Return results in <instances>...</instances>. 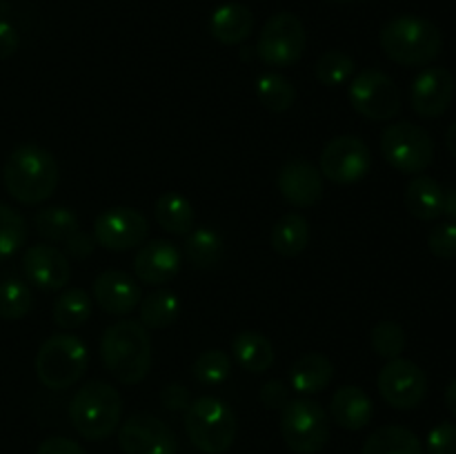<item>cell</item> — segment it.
Masks as SVG:
<instances>
[{
	"mask_svg": "<svg viewBox=\"0 0 456 454\" xmlns=\"http://www.w3.org/2000/svg\"><path fill=\"white\" fill-rule=\"evenodd\" d=\"M185 254L194 267H212L223 256V239L212 227H196L187 234Z\"/></svg>",
	"mask_w": 456,
	"mask_h": 454,
	"instance_id": "obj_31",
	"label": "cell"
},
{
	"mask_svg": "<svg viewBox=\"0 0 456 454\" xmlns=\"http://www.w3.org/2000/svg\"><path fill=\"white\" fill-rule=\"evenodd\" d=\"M36 454H87L78 441H71L67 436H49L38 445Z\"/></svg>",
	"mask_w": 456,
	"mask_h": 454,
	"instance_id": "obj_41",
	"label": "cell"
},
{
	"mask_svg": "<svg viewBox=\"0 0 456 454\" xmlns=\"http://www.w3.org/2000/svg\"><path fill=\"white\" fill-rule=\"evenodd\" d=\"M444 214L450 218V223H456V187H452V190H445Z\"/></svg>",
	"mask_w": 456,
	"mask_h": 454,
	"instance_id": "obj_45",
	"label": "cell"
},
{
	"mask_svg": "<svg viewBox=\"0 0 456 454\" xmlns=\"http://www.w3.org/2000/svg\"><path fill=\"white\" fill-rule=\"evenodd\" d=\"M445 145H448V151L456 158V120L448 127L445 132Z\"/></svg>",
	"mask_w": 456,
	"mask_h": 454,
	"instance_id": "obj_47",
	"label": "cell"
},
{
	"mask_svg": "<svg viewBox=\"0 0 456 454\" xmlns=\"http://www.w3.org/2000/svg\"><path fill=\"white\" fill-rule=\"evenodd\" d=\"M18 45H20V38H18L16 27L7 20H0V61L12 58L18 52Z\"/></svg>",
	"mask_w": 456,
	"mask_h": 454,
	"instance_id": "obj_43",
	"label": "cell"
},
{
	"mask_svg": "<svg viewBox=\"0 0 456 454\" xmlns=\"http://www.w3.org/2000/svg\"><path fill=\"white\" fill-rule=\"evenodd\" d=\"M101 359L107 372L125 385H136L150 374L151 338L138 320L110 325L101 338Z\"/></svg>",
	"mask_w": 456,
	"mask_h": 454,
	"instance_id": "obj_1",
	"label": "cell"
},
{
	"mask_svg": "<svg viewBox=\"0 0 456 454\" xmlns=\"http://www.w3.org/2000/svg\"><path fill=\"white\" fill-rule=\"evenodd\" d=\"M372 167L370 147L356 136H338L325 145L321 154V176L338 185L363 181Z\"/></svg>",
	"mask_w": 456,
	"mask_h": 454,
	"instance_id": "obj_11",
	"label": "cell"
},
{
	"mask_svg": "<svg viewBox=\"0 0 456 454\" xmlns=\"http://www.w3.org/2000/svg\"><path fill=\"white\" fill-rule=\"evenodd\" d=\"M307 45L305 27L301 18L289 12L274 13L267 18L258 36L256 52L261 61L270 67H289L298 62Z\"/></svg>",
	"mask_w": 456,
	"mask_h": 454,
	"instance_id": "obj_9",
	"label": "cell"
},
{
	"mask_svg": "<svg viewBox=\"0 0 456 454\" xmlns=\"http://www.w3.org/2000/svg\"><path fill=\"white\" fill-rule=\"evenodd\" d=\"M454 93V76L444 67H428L414 78L410 102H412V109L423 118H439L450 109Z\"/></svg>",
	"mask_w": 456,
	"mask_h": 454,
	"instance_id": "obj_15",
	"label": "cell"
},
{
	"mask_svg": "<svg viewBox=\"0 0 456 454\" xmlns=\"http://www.w3.org/2000/svg\"><path fill=\"white\" fill-rule=\"evenodd\" d=\"M160 401L167 409L172 412H178V409H187L191 403V394L183 383H169V385L163 387L160 392Z\"/></svg>",
	"mask_w": 456,
	"mask_h": 454,
	"instance_id": "obj_40",
	"label": "cell"
},
{
	"mask_svg": "<svg viewBox=\"0 0 456 454\" xmlns=\"http://www.w3.org/2000/svg\"><path fill=\"white\" fill-rule=\"evenodd\" d=\"M196 381L203 385H221L230 378L232 361L223 350H205L191 365Z\"/></svg>",
	"mask_w": 456,
	"mask_h": 454,
	"instance_id": "obj_36",
	"label": "cell"
},
{
	"mask_svg": "<svg viewBox=\"0 0 456 454\" xmlns=\"http://www.w3.org/2000/svg\"><path fill=\"white\" fill-rule=\"evenodd\" d=\"M428 247L436 258L452 261L456 258V223H441L428 236Z\"/></svg>",
	"mask_w": 456,
	"mask_h": 454,
	"instance_id": "obj_38",
	"label": "cell"
},
{
	"mask_svg": "<svg viewBox=\"0 0 456 454\" xmlns=\"http://www.w3.org/2000/svg\"><path fill=\"white\" fill-rule=\"evenodd\" d=\"M27 240V221L22 214L0 203V261L13 256Z\"/></svg>",
	"mask_w": 456,
	"mask_h": 454,
	"instance_id": "obj_35",
	"label": "cell"
},
{
	"mask_svg": "<svg viewBox=\"0 0 456 454\" xmlns=\"http://www.w3.org/2000/svg\"><path fill=\"white\" fill-rule=\"evenodd\" d=\"M361 454H423V445L403 426H383L365 439Z\"/></svg>",
	"mask_w": 456,
	"mask_h": 454,
	"instance_id": "obj_25",
	"label": "cell"
},
{
	"mask_svg": "<svg viewBox=\"0 0 456 454\" xmlns=\"http://www.w3.org/2000/svg\"><path fill=\"white\" fill-rule=\"evenodd\" d=\"M377 385L387 405L395 409H414L426 399L428 378L414 361L399 356L383 365Z\"/></svg>",
	"mask_w": 456,
	"mask_h": 454,
	"instance_id": "obj_12",
	"label": "cell"
},
{
	"mask_svg": "<svg viewBox=\"0 0 456 454\" xmlns=\"http://www.w3.org/2000/svg\"><path fill=\"white\" fill-rule=\"evenodd\" d=\"M118 445L123 454H176L172 427L154 414H134L120 426Z\"/></svg>",
	"mask_w": 456,
	"mask_h": 454,
	"instance_id": "obj_14",
	"label": "cell"
},
{
	"mask_svg": "<svg viewBox=\"0 0 456 454\" xmlns=\"http://www.w3.org/2000/svg\"><path fill=\"white\" fill-rule=\"evenodd\" d=\"M445 190L430 176H414L405 187V207L419 221H436L444 216Z\"/></svg>",
	"mask_w": 456,
	"mask_h": 454,
	"instance_id": "obj_22",
	"label": "cell"
},
{
	"mask_svg": "<svg viewBox=\"0 0 456 454\" xmlns=\"http://www.w3.org/2000/svg\"><path fill=\"white\" fill-rule=\"evenodd\" d=\"M428 454H456V423L444 421L428 434Z\"/></svg>",
	"mask_w": 456,
	"mask_h": 454,
	"instance_id": "obj_39",
	"label": "cell"
},
{
	"mask_svg": "<svg viewBox=\"0 0 456 454\" xmlns=\"http://www.w3.org/2000/svg\"><path fill=\"white\" fill-rule=\"evenodd\" d=\"M337 3H350V0H337Z\"/></svg>",
	"mask_w": 456,
	"mask_h": 454,
	"instance_id": "obj_48",
	"label": "cell"
},
{
	"mask_svg": "<svg viewBox=\"0 0 456 454\" xmlns=\"http://www.w3.org/2000/svg\"><path fill=\"white\" fill-rule=\"evenodd\" d=\"M332 432L328 412L312 399H294L281 409V436L297 454H316Z\"/></svg>",
	"mask_w": 456,
	"mask_h": 454,
	"instance_id": "obj_7",
	"label": "cell"
},
{
	"mask_svg": "<svg viewBox=\"0 0 456 454\" xmlns=\"http://www.w3.org/2000/svg\"><path fill=\"white\" fill-rule=\"evenodd\" d=\"M232 352H234L240 368L252 374L267 372L274 363V347H272L270 338L263 336L261 332H254V329L236 334L234 341H232Z\"/></svg>",
	"mask_w": 456,
	"mask_h": 454,
	"instance_id": "obj_24",
	"label": "cell"
},
{
	"mask_svg": "<svg viewBox=\"0 0 456 454\" xmlns=\"http://www.w3.org/2000/svg\"><path fill=\"white\" fill-rule=\"evenodd\" d=\"M185 430L203 454H223L236 439L234 409L216 396H200L185 409Z\"/></svg>",
	"mask_w": 456,
	"mask_h": 454,
	"instance_id": "obj_5",
	"label": "cell"
},
{
	"mask_svg": "<svg viewBox=\"0 0 456 454\" xmlns=\"http://www.w3.org/2000/svg\"><path fill=\"white\" fill-rule=\"evenodd\" d=\"M334 378V363L325 354L310 352L303 354L297 363L292 365L289 381L298 394H316L323 392Z\"/></svg>",
	"mask_w": 456,
	"mask_h": 454,
	"instance_id": "obj_23",
	"label": "cell"
},
{
	"mask_svg": "<svg viewBox=\"0 0 456 454\" xmlns=\"http://www.w3.org/2000/svg\"><path fill=\"white\" fill-rule=\"evenodd\" d=\"M445 405H448L450 412L456 417V378L454 381H450V385L445 387Z\"/></svg>",
	"mask_w": 456,
	"mask_h": 454,
	"instance_id": "obj_46",
	"label": "cell"
},
{
	"mask_svg": "<svg viewBox=\"0 0 456 454\" xmlns=\"http://www.w3.org/2000/svg\"><path fill=\"white\" fill-rule=\"evenodd\" d=\"M279 190L294 207H312L323 196V176L307 160H288L279 172Z\"/></svg>",
	"mask_w": 456,
	"mask_h": 454,
	"instance_id": "obj_18",
	"label": "cell"
},
{
	"mask_svg": "<svg viewBox=\"0 0 456 454\" xmlns=\"http://www.w3.org/2000/svg\"><path fill=\"white\" fill-rule=\"evenodd\" d=\"M330 414L343 430H363L374 417V403L359 385H343L334 392L330 401Z\"/></svg>",
	"mask_w": 456,
	"mask_h": 454,
	"instance_id": "obj_20",
	"label": "cell"
},
{
	"mask_svg": "<svg viewBox=\"0 0 456 454\" xmlns=\"http://www.w3.org/2000/svg\"><path fill=\"white\" fill-rule=\"evenodd\" d=\"M381 154L401 174H421L435 160V141L417 123H392L381 134Z\"/></svg>",
	"mask_w": 456,
	"mask_h": 454,
	"instance_id": "obj_8",
	"label": "cell"
},
{
	"mask_svg": "<svg viewBox=\"0 0 456 454\" xmlns=\"http://www.w3.org/2000/svg\"><path fill=\"white\" fill-rule=\"evenodd\" d=\"M256 96L263 102V107L279 114V111H288L297 102V87L285 76L267 71V74L258 76Z\"/></svg>",
	"mask_w": 456,
	"mask_h": 454,
	"instance_id": "obj_32",
	"label": "cell"
},
{
	"mask_svg": "<svg viewBox=\"0 0 456 454\" xmlns=\"http://www.w3.org/2000/svg\"><path fill=\"white\" fill-rule=\"evenodd\" d=\"M289 401L288 387L281 381H267L261 387V403L267 409H283L285 403Z\"/></svg>",
	"mask_w": 456,
	"mask_h": 454,
	"instance_id": "obj_42",
	"label": "cell"
},
{
	"mask_svg": "<svg viewBox=\"0 0 456 454\" xmlns=\"http://www.w3.org/2000/svg\"><path fill=\"white\" fill-rule=\"evenodd\" d=\"M22 270L31 285L45 292H58L67 285L71 276L69 261L56 245H31L22 256Z\"/></svg>",
	"mask_w": 456,
	"mask_h": 454,
	"instance_id": "obj_16",
	"label": "cell"
},
{
	"mask_svg": "<svg viewBox=\"0 0 456 454\" xmlns=\"http://www.w3.org/2000/svg\"><path fill=\"white\" fill-rule=\"evenodd\" d=\"M65 247L74 258H85V256H89L94 249H96V239H94V234H87V231L80 230L78 234H76L74 239L65 245Z\"/></svg>",
	"mask_w": 456,
	"mask_h": 454,
	"instance_id": "obj_44",
	"label": "cell"
},
{
	"mask_svg": "<svg viewBox=\"0 0 456 454\" xmlns=\"http://www.w3.org/2000/svg\"><path fill=\"white\" fill-rule=\"evenodd\" d=\"M53 323L62 329H78L80 325H85L92 316V298L87 296V292L80 288L65 289L61 296L53 301L52 307Z\"/></svg>",
	"mask_w": 456,
	"mask_h": 454,
	"instance_id": "obj_29",
	"label": "cell"
},
{
	"mask_svg": "<svg viewBox=\"0 0 456 454\" xmlns=\"http://www.w3.org/2000/svg\"><path fill=\"white\" fill-rule=\"evenodd\" d=\"M34 296L25 280L4 279L0 283V319L18 320L29 314Z\"/></svg>",
	"mask_w": 456,
	"mask_h": 454,
	"instance_id": "obj_33",
	"label": "cell"
},
{
	"mask_svg": "<svg viewBox=\"0 0 456 454\" xmlns=\"http://www.w3.org/2000/svg\"><path fill=\"white\" fill-rule=\"evenodd\" d=\"M352 107L368 120H392L401 111V89L379 69H365L352 78L347 89Z\"/></svg>",
	"mask_w": 456,
	"mask_h": 454,
	"instance_id": "obj_10",
	"label": "cell"
},
{
	"mask_svg": "<svg viewBox=\"0 0 456 454\" xmlns=\"http://www.w3.org/2000/svg\"><path fill=\"white\" fill-rule=\"evenodd\" d=\"M156 223L174 236H187L194 227V207L190 200L176 191H167L156 200Z\"/></svg>",
	"mask_w": 456,
	"mask_h": 454,
	"instance_id": "obj_27",
	"label": "cell"
},
{
	"mask_svg": "<svg viewBox=\"0 0 456 454\" xmlns=\"http://www.w3.org/2000/svg\"><path fill=\"white\" fill-rule=\"evenodd\" d=\"M383 53L403 67H421L435 61L444 47L439 27L421 16H396L379 36Z\"/></svg>",
	"mask_w": 456,
	"mask_h": 454,
	"instance_id": "obj_3",
	"label": "cell"
},
{
	"mask_svg": "<svg viewBox=\"0 0 456 454\" xmlns=\"http://www.w3.org/2000/svg\"><path fill=\"white\" fill-rule=\"evenodd\" d=\"M370 343H372V350L377 352L383 359L392 361L399 359L401 352L405 350V329L401 328L395 320H381V323L374 325L372 334H370Z\"/></svg>",
	"mask_w": 456,
	"mask_h": 454,
	"instance_id": "obj_37",
	"label": "cell"
},
{
	"mask_svg": "<svg viewBox=\"0 0 456 454\" xmlns=\"http://www.w3.org/2000/svg\"><path fill=\"white\" fill-rule=\"evenodd\" d=\"M123 417V399L118 390L105 381H89L69 403L71 426L87 441H102L114 434Z\"/></svg>",
	"mask_w": 456,
	"mask_h": 454,
	"instance_id": "obj_4",
	"label": "cell"
},
{
	"mask_svg": "<svg viewBox=\"0 0 456 454\" xmlns=\"http://www.w3.org/2000/svg\"><path fill=\"white\" fill-rule=\"evenodd\" d=\"M181 301L169 289L151 292L141 301V325L145 329H165L176 323Z\"/></svg>",
	"mask_w": 456,
	"mask_h": 454,
	"instance_id": "obj_30",
	"label": "cell"
},
{
	"mask_svg": "<svg viewBox=\"0 0 456 454\" xmlns=\"http://www.w3.org/2000/svg\"><path fill=\"white\" fill-rule=\"evenodd\" d=\"M354 58L347 56L346 52H338V49H330L316 62V80L325 87H338V85H346L347 80L354 76Z\"/></svg>",
	"mask_w": 456,
	"mask_h": 454,
	"instance_id": "obj_34",
	"label": "cell"
},
{
	"mask_svg": "<svg viewBox=\"0 0 456 454\" xmlns=\"http://www.w3.org/2000/svg\"><path fill=\"white\" fill-rule=\"evenodd\" d=\"M254 29L252 9L240 3H227L209 16V34L221 45H240Z\"/></svg>",
	"mask_w": 456,
	"mask_h": 454,
	"instance_id": "obj_21",
	"label": "cell"
},
{
	"mask_svg": "<svg viewBox=\"0 0 456 454\" xmlns=\"http://www.w3.org/2000/svg\"><path fill=\"white\" fill-rule=\"evenodd\" d=\"M310 245V223L297 212H289L276 221L272 230V249L285 258H294Z\"/></svg>",
	"mask_w": 456,
	"mask_h": 454,
	"instance_id": "obj_26",
	"label": "cell"
},
{
	"mask_svg": "<svg viewBox=\"0 0 456 454\" xmlns=\"http://www.w3.org/2000/svg\"><path fill=\"white\" fill-rule=\"evenodd\" d=\"M181 270V252L174 243L165 239L150 240L138 249L134 258V272L138 280L147 285H165Z\"/></svg>",
	"mask_w": 456,
	"mask_h": 454,
	"instance_id": "obj_19",
	"label": "cell"
},
{
	"mask_svg": "<svg viewBox=\"0 0 456 454\" xmlns=\"http://www.w3.org/2000/svg\"><path fill=\"white\" fill-rule=\"evenodd\" d=\"M87 345L74 334H53L36 354V377L49 390H67L87 372Z\"/></svg>",
	"mask_w": 456,
	"mask_h": 454,
	"instance_id": "obj_6",
	"label": "cell"
},
{
	"mask_svg": "<svg viewBox=\"0 0 456 454\" xmlns=\"http://www.w3.org/2000/svg\"><path fill=\"white\" fill-rule=\"evenodd\" d=\"M150 223L134 207H110L94 223V239L110 252H127L145 243Z\"/></svg>",
	"mask_w": 456,
	"mask_h": 454,
	"instance_id": "obj_13",
	"label": "cell"
},
{
	"mask_svg": "<svg viewBox=\"0 0 456 454\" xmlns=\"http://www.w3.org/2000/svg\"><path fill=\"white\" fill-rule=\"evenodd\" d=\"M34 227L43 239L49 240V243L62 245L69 243V240L80 231L78 216H76L69 207H61V205L38 209L34 216Z\"/></svg>",
	"mask_w": 456,
	"mask_h": 454,
	"instance_id": "obj_28",
	"label": "cell"
},
{
	"mask_svg": "<svg viewBox=\"0 0 456 454\" xmlns=\"http://www.w3.org/2000/svg\"><path fill=\"white\" fill-rule=\"evenodd\" d=\"M94 298L111 316L132 314L142 301L141 285L123 270H107L94 280Z\"/></svg>",
	"mask_w": 456,
	"mask_h": 454,
	"instance_id": "obj_17",
	"label": "cell"
},
{
	"mask_svg": "<svg viewBox=\"0 0 456 454\" xmlns=\"http://www.w3.org/2000/svg\"><path fill=\"white\" fill-rule=\"evenodd\" d=\"M4 190L22 205L45 203L58 187V163L38 145H20L3 167Z\"/></svg>",
	"mask_w": 456,
	"mask_h": 454,
	"instance_id": "obj_2",
	"label": "cell"
}]
</instances>
